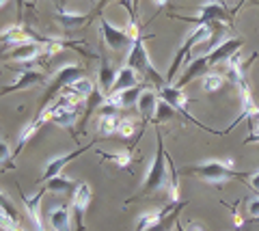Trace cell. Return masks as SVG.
Instances as JSON below:
<instances>
[{
    "mask_svg": "<svg viewBox=\"0 0 259 231\" xmlns=\"http://www.w3.org/2000/svg\"><path fill=\"white\" fill-rule=\"evenodd\" d=\"M156 156H153L151 160V166L147 175H145V181L141 190L136 193V199H143V197H149L153 193H158V190L166 188L168 184V164H166V151H164V143H162V134L160 130H156Z\"/></svg>",
    "mask_w": 259,
    "mask_h": 231,
    "instance_id": "obj_1",
    "label": "cell"
},
{
    "mask_svg": "<svg viewBox=\"0 0 259 231\" xmlns=\"http://www.w3.org/2000/svg\"><path fill=\"white\" fill-rule=\"evenodd\" d=\"M182 175H192L207 184H225L233 177H250L248 173H240L233 166V160H207L203 164H192L182 169Z\"/></svg>",
    "mask_w": 259,
    "mask_h": 231,
    "instance_id": "obj_2",
    "label": "cell"
},
{
    "mask_svg": "<svg viewBox=\"0 0 259 231\" xmlns=\"http://www.w3.org/2000/svg\"><path fill=\"white\" fill-rule=\"evenodd\" d=\"M127 67H132L134 71H139V76L145 78V82H151L158 86V91L166 84V78H162L158 74V69L151 65L147 48H145V37L141 35L139 39H134L132 48L127 50Z\"/></svg>",
    "mask_w": 259,
    "mask_h": 231,
    "instance_id": "obj_3",
    "label": "cell"
},
{
    "mask_svg": "<svg viewBox=\"0 0 259 231\" xmlns=\"http://www.w3.org/2000/svg\"><path fill=\"white\" fill-rule=\"evenodd\" d=\"M82 74H84V67L82 65H63L56 74L52 76V82L48 84V91H46V95H44V100H41V110H46L48 108V104L59 95V91L61 89H67V86L71 84V82H76V80H80L82 78Z\"/></svg>",
    "mask_w": 259,
    "mask_h": 231,
    "instance_id": "obj_4",
    "label": "cell"
},
{
    "mask_svg": "<svg viewBox=\"0 0 259 231\" xmlns=\"http://www.w3.org/2000/svg\"><path fill=\"white\" fill-rule=\"evenodd\" d=\"M89 203H91V186L87 181H80L74 195H71V218H74L76 231H84V216Z\"/></svg>",
    "mask_w": 259,
    "mask_h": 231,
    "instance_id": "obj_5",
    "label": "cell"
},
{
    "mask_svg": "<svg viewBox=\"0 0 259 231\" xmlns=\"http://www.w3.org/2000/svg\"><path fill=\"white\" fill-rule=\"evenodd\" d=\"M175 20H182V22H190L194 26H205V24H212V22H225L229 18V13L223 7V3H218V0H212V3H207L201 7V11L197 18H182V15H173Z\"/></svg>",
    "mask_w": 259,
    "mask_h": 231,
    "instance_id": "obj_6",
    "label": "cell"
},
{
    "mask_svg": "<svg viewBox=\"0 0 259 231\" xmlns=\"http://www.w3.org/2000/svg\"><path fill=\"white\" fill-rule=\"evenodd\" d=\"M100 28H102V37L106 45L110 48L112 52H121L125 48H132V39L125 33V28H117L115 24H110L106 18H100Z\"/></svg>",
    "mask_w": 259,
    "mask_h": 231,
    "instance_id": "obj_7",
    "label": "cell"
},
{
    "mask_svg": "<svg viewBox=\"0 0 259 231\" xmlns=\"http://www.w3.org/2000/svg\"><path fill=\"white\" fill-rule=\"evenodd\" d=\"M242 45H244V39H242V37L225 39L221 45H216L212 52H207V54H205V57H207V63H209V67H214V65H218V63L229 61L231 57H236V54L240 52V48H242Z\"/></svg>",
    "mask_w": 259,
    "mask_h": 231,
    "instance_id": "obj_8",
    "label": "cell"
},
{
    "mask_svg": "<svg viewBox=\"0 0 259 231\" xmlns=\"http://www.w3.org/2000/svg\"><path fill=\"white\" fill-rule=\"evenodd\" d=\"M95 145V143H91V145H84L82 149H76V151H69V154H63V156H56V158H52L50 162L46 164V169H44V179L48 181V179H52V177H56V175H61V171L67 166L71 160H76V158H80L84 154V151H89Z\"/></svg>",
    "mask_w": 259,
    "mask_h": 231,
    "instance_id": "obj_9",
    "label": "cell"
},
{
    "mask_svg": "<svg viewBox=\"0 0 259 231\" xmlns=\"http://www.w3.org/2000/svg\"><path fill=\"white\" fill-rule=\"evenodd\" d=\"M44 82V74L39 69H24L15 76V82L0 89V95H9V93H15V91H24V89H30L35 84H41Z\"/></svg>",
    "mask_w": 259,
    "mask_h": 231,
    "instance_id": "obj_10",
    "label": "cell"
},
{
    "mask_svg": "<svg viewBox=\"0 0 259 231\" xmlns=\"http://www.w3.org/2000/svg\"><path fill=\"white\" fill-rule=\"evenodd\" d=\"M41 54H44V43L35 41V39H30V41H26V43H20V45L11 48L9 54H7V59L24 63V61H32V59L41 57Z\"/></svg>",
    "mask_w": 259,
    "mask_h": 231,
    "instance_id": "obj_11",
    "label": "cell"
},
{
    "mask_svg": "<svg viewBox=\"0 0 259 231\" xmlns=\"http://www.w3.org/2000/svg\"><path fill=\"white\" fill-rule=\"evenodd\" d=\"M134 86H141L139 71H134L132 67L123 65L121 69H117V78H115V84H112L110 95L121 93V91H127V89H134ZM110 95H108V98H110Z\"/></svg>",
    "mask_w": 259,
    "mask_h": 231,
    "instance_id": "obj_12",
    "label": "cell"
},
{
    "mask_svg": "<svg viewBox=\"0 0 259 231\" xmlns=\"http://www.w3.org/2000/svg\"><path fill=\"white\" fill-rule=\"evenodd\" d=\"M158 93L153 89H145L141 93L139 102H136V108H139V115L143 119V123L147 125V121H153V115H156V106H158Z\"/></svg>",
    "mask_w": 259,
    "mask_h": 231,
    "instance_id": "obj_13",
    "label": "cell"
},
{
    "mask_svg": "<svg viewBox=\"0 0 259 231\" xmlns=\"http://www.w3.org/2000/svg\"><path fill=\"white\" fill-rule=\"evenodd\" d=\"M209 67V63H207V57L203 54V57H199V59H194L188 67H186V71L182 74L180 80H175L173 86H177V89H184L186 84H190L194 78H199V76H205V71Z\"/></svg>",
    "mask_w": 259,
    "mask_h": 231,
    "instance_id": "obj_14",
    "label": "cell"
},
{
    "mask_svg": "<svg viewBox=\"0 0 259 231\" xmlns=\"http://www.w3.org/2000/svg\"><path fill=\"white\" fill-rule=\"evenodd\" d=\"M115 78H117V71L110 67L108 59L104 57V54H100V71H97V82H100V91L106 95V98H108L110 91H112Z\"/></svg>",
    "mask_w": 259,
    "mask_h": 231,
    "instance_id": "obj_15",
    "label": "cell"
},
{
    "mask_svg": "<svg viewBox=\"0 0 259 231\" xmlns=\"http://www.w3.org/2000/svg\"><path fill=\"white\" fill-rule=\"evenodd\" d=\"M76 181L74 179H69L67 175H56V177L52 179H48L46 184H44V190L46 193H56V195H74V190H76Z\"/></svg>",
    "mask_w": 259,
    "mask_h": 231,
    "instance_id": "obj_16",
    "label": "cell"
},
{
    "mask_svg": "<svg viewBox=\"0 0 259 231\" xmlns=\"http://www.w3.org/2000/svg\"><path fill=\"white\" fill-rule=\"evenodd\" d=\"M50 227L54 231H71V214L65 205H56V208L50 210Z\"/></svg>",
    "mask_w": 259,
    "mask_h": 231,
    "instance_id": "obj_17",
    "label": "cell"
},
{
    "mask_svg": "<svg viewBox=\"0 0 259 231\" xmlns=\"http://www.w3.org/2000/svg\"><path fill=\"white\" fill-rule=\"evenodd\" d=\"M143 91H145L143 86H134V89H127V91H121V93L110 95V98H106V102L115 104L117 108H130V106H134L136 102H139Z\"/></svg>",
    "mask_w": 259,
    "mask_h": 231,
    "instance_id": "obj_18",
    "label": "cell"
},
{
    "mask_svg": "<svg viewBox=\"0 0 259 231\" xmlns=\"http://www.w3.org/2000/svg\"><path fill=\"white\" fill-rule=\"evenodd\" d=\"M26 41H30V37L22 26H11V28H7V30L0 33V43L3 45H13L15 48V45L26 43Z\"/></svg>",
    "mask_w": 259,
    "mask_h": 231,
    "instance_id": "obj_19",
    "label": "cell"
},
{
    "mask_svg": "<svg viewBox=\"0 0 259 231\" xmlns=\"http://www.w3.org/2000/svg\"><path fill=\"white\" fill-rule=\"evenodd\" d=\"M59 20H61V26L63 28H76V26H82V24L91 22L89 13H71L67 9H59Z\"/></svg>",
    "mask_w": 259,
    "mask_h": 231,
    "instance_id": "obj_20",
    "label": "cell"
},
{
    "mask_svg": "<svg viewBox=\"0 0 259 231\" xmlns=\"http://www.w3.org/2000/svg\"><path fill=\"white\" fill-rule=\"evenodd\" d=\"M67 93H71V95H76L78 100H89L91 98V93L95 91V86H93V82L89 80V78H80V80H76V82H71L67 89H65Z\"/></svg>",
    "mask_w": 259,
    "mask_h": 231,
    "instance_id": "obj_21",
    "label": "cell"
},
{
    "mask_svg": "<svg viewBox=\"0 0 259 231\" xmlns=\"http://www.w3.org/2000/svg\"><path fill=\"white\" fill-rule=\"evenodd\" d=\"M41 123H44V121L37 117L35 121H30L28 125H24V130L20 132V138H18V147H15V151H13V156H11V158H15V156H18L20 151L24 149V145H26V143H28V141H30L32 136H35L37 132H39V127H41Z\"/></svg>",
    "mask_w": 259,
    "mask_h": 231,
    "instance_id": "obj_22",
    "label": "cell"
},
{
    "mask_svg": "<svg viewBox=\"0 0 259 231\" xmlns=\"http://www.w3.org/2000/svg\"><path fill=\"white\" fill-rule=\"evenodd\" d=\"M166 212H168V210H160V212H147V214H143V216L139 218V222H136V231H145V229H149V227H153V225H158L162 218H166Z\"/></svg>",
    "mask_w": 259,
    "mask_h": 231,
    "instance_id": "obj_23",
    "label": "cell"
},
{
    "mask_svg": "<svg viewBox=\"0 0 259 231\" xmlns=\"http://www.w3.org/2000/svg\"><path fill=\"white\" fill-rule=\"evenodd\" d=\"M175 115V110L171 104H166L164 100H158V106H156V115H153V125H160V123H164V121H171Z\"/></svg>",
    "mask_w": 259,
    "mask_h": 231,
    "instance_id": "obj_24",
    "label": "cell"
},
{
    "mask_svg": "<svg viewBox=\"0 0 259 231\" xmlns=\"http://www.w3.org/2000/svg\"><path fill=\"white\" fill-rule=\"evenodd\" d=\"M117 125H119L117 115H100L97 132H100V136H110L112 132H117Z\"/></svg>",
    "mask_w": 259,
    "mask_h": 231,
    "instance_id": "obj_25",
    "label": "cell"
},
{
    "mask_svg": "<svg viewBox=\"0 0 259 231\" xmlns=\"http://www.w3.org/2000/svg\"><path fill=\"white\" fill-rule=\"evenodd\" d=\"M102 158H106V160H112L117 166L121 169H127L130 164H132V156H130V151H121V154H108V151H100Z\"/></svg>",
    "mask_w": 259,
    "mask_h": 231,
    "instance_id": "obj_26",
    "label": "cell"
},
{
    "mask_svg": "<svg viewBox=\"0 0 259 231\" xmlns=\"http://www.w3.org/2000/svg\"><path fill=\"white\" fill-rule=\"evenodd\" d=\"M117 134H119V136H123V138H132L136 134V121H134V119H130V117L119 119Z\"/></svg>",
    "mask_w": 259,
    "mask_h": 231,
    "instance_id": "obj_27",
    "label": "cell"
},
{
    "mask_svg": "<svg viewBox=\"0 0 259 231\" xmlns=\"http://www.w3.org/2000/svg\"><path fill=\"white\" fill-rule=\"evenodd\" d=\"M223 82L225 80H223L221 74H207V76H203V82H201V84H203L205 93H216L223 86Z\"/></svg>",
    "mask_w": 259,
    "mask_h": 231,
    "instance_id": "obj_28",
    "label": "cell"
},
{
    "mask_svg": "<svg viewBox=\"0 0 259 231\" xmlns=\"http://www.w3.org/2000/svg\"><path fill=\"white\" fill-rule=\"evenodd\" d=\"M0 210H3L5 214H9L11 216V220H15V222H20V216H18V210L13 208V203L7 199L3 193H0Z\"/></svg>",
    "mask_w": 259,
    "mask_h": 231,
    "instance_id": "obj_29",
    "label": "cell"
},
{
    "mask_svg": "<svg viewBox=\"0 0 259 231\" xmlns=\"http://www.w3.org/2000/svg\"><path fill=\"white\" fill-rule=\"evenodd\" d=\"M246 214H248V218H259V197L257 195H253V197L248 199Z\"/></svg>",
    "mask_w": 259,
    "mask_h": 231,
    "instance_id": "obj_30",
    "label": "cell"
},
{
    "mask_svg": "<svg viewBox=\"0 0 259 231\" xmlns=\"http://www.w3.org/2000/svg\"><path fill=\"white\" fill-rule=\"evenodd\" d=\"M11 156H13L11 145H9V143H7V141H3V138H0V164H3V162H7V160H9Z\"/></svg>",
    "mask_w": 259,
    "mask_h": 231,
    "instance_id": "obj_31",
    "label": "cell"
},
{
    "mask_svg": "<svg viewBox=\"0 0 259 231\" xmlns=\"http://www.w3.org/2000/svg\"><path fill=\"white\" fill-rule=\"evenodd\" d=\"M110 3H112V0H100V3L95 5V9H93L91 13H89V18H91V22H93L95 18H102V11L106 9V7H108Z\"/></svg>",
    "mask_w": 259,
    "mask_h": 231,
    "instance_id": "obj_32",
    "label": "cell"
},
{
    "mask_svg": "<svg viewBox=\"0 0 259 231\" xmlns=\"http://www.w3.org/2000/svg\"><path fill=\"white\" fill-rule=\"evenodd\" d=\"M173 216L175 214H171L168 218H162L158 225H153V227H149V229H145V231H168V225H171V220H173Z\"/></svg>",
    "mask_w": 259,
    "mask_h": 231,
    "instance_id": "obj_33",
    "label": "cell"
},
{
    "mask_svg": "<svg viewBox=\"0 0 259 231\" xmlns=\"http://www.w3.org/2000/svg\"><path fill=\"white\" fill-rule=\"evenodd\" d=\"M250 186H253L257 193H259V171H255L253 175H250Z\"/></svg>",
    "mask_w": 259,
    "mask_h": 231,
    "instance_id": "obj_34",
    "label": "cell"
},
{
    "mask_svg": "<svg viewBox=\"0 0 259 231\" xmlns=\"http://www.w3.org/2000/svg\"><path fill=\"white\" fill-rule=\"evenodd\" d=\"M141 5V0H132V20H136V7Z\"/></svg>",
    "mask_w": 259,
    "mask_h": 231,
    "instance_id": "obj_35",
    "label": "cell"
},
{
    "mask_svg": "<svg viewBox=\"0 0 259 231\" xmlns=\"http://www.w3.org/2000/svg\"><path fill=\"white\" fill-rule=\"evenodd\" d=\"M188 231H205V229L201 227V225H197V222H192V225L188 227Z\"/></svg>",
    "mask_w": 259,
    "mask_h": 231,
    "instance_id": "obj_36",
    "label": "cell"
},
{
    "mask_svg": "<svg viewBox=\"0 0 259 231\" xmlns=\"http://www.w3.org/2000/svg\"><path fill=\"white\" fill-rule=\"evenodd\" d=\"M153 3H156V5H158V7H164V5H166V3H168V0H153Z\"/></svg>",
    "mask_w": 259,
    "mask_h": 231,
    "instance_id": "obj_37",
    "label": "cell"
},
{
    "mask_svg": "<svg viewBox=\"0 0 259 231\" xmlns=\"http://www.w3.org/2000/svg\"><path fill=\"white\" fill-rule=\"evenodd\" d=\"M7 3H9V0H0V7H5Z\"/></svg>",
    "mask_w": 259,
    "mask_h": 231,
    "instance_id": "obj_38",
    "label": "cell"
},
{
    "mask_svg": "<svg viewBox=\"0 0 259 231\" xmlns=\"http://www.w3.org/2000/svg\"><path fill=\"white\" fill-rule=\"evenodd\" d=\"M18 5H20V11H22V7H24V0H18Z\"/></svg>",
    "mask_w": 259,
    "mask_h": 231,
    "instance_id": "obj_39",
    "label": "cell"
}]
</instances>
